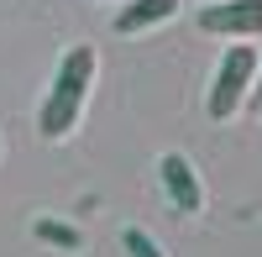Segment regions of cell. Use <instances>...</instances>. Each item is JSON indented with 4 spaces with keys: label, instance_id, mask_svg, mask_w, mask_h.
Returning a JSON list of instances; mask_svg holds the SVG:
<instances>
[{
    "label": "cell",
    "instance_id": "ba28073f",
    "mask_svg": "<svg viewBox=\"0 0 262 257\" xmlns=\"http://www.w3.org/2000/svg\"><path fill=\"white\" fill-rule=\"evenodd\" d=\"M252 105H262V63H257V79H252V95H247Z\"/></svg>",
    "mask_w": 262,
    "mask_h": 257
},
{
    "label": "cell",
    "instance_id": "3957f363",
    "mask_svg": "<svg viewBox=\"0 0 262 257\" xmlns=\"http://www.w3.org/2000/svg\"><path fill=\"white\" fill-rule=\"evenodd\" d=\"M200 32L210 37H262V0H210L200 11Z\"/></svg>",
    "mask_w": 262,
    "mask_h": 257
},
{
    "label": "cell",
    "instance_id": "5b68a950",
    "mask_svg": "<svg viewBox=\"0 0 262 257\" xmlns=\"http://www.w3.org/2000/svg\"><path fill=\"white\" fill-rule=\"evenodd\" d=\"M173 16H179V0H126L116 11V32L137 37V32H152V27H163Z\"/></svg>",
    "mask_w": 262,
    "mask_h": 257
},
{
    "label": "cell",
    "instance_id": "277c9868",
    "mask_svg": "<svg viewBox=\"0 0 262 257\" xmlns=\"http://www.w3.org/2000/svg\"><path fill=\"white\" fill-rule=\"evenodd\" d=\"M158 184H163V195H168V205L179 216H200L205 210V184H200V174H194V163L184 153H163L158 158Z\"/></svg>",
    "mask_w": 262,
    "mask_h": 257
},
{
    "label": "cell",
    "instance_id": "6da1fadb",
    "mask_svg": "<svg viewBox=\"0 0 262 257\" xmlns=\"http://www.w3.org/2000/svg\"><path fill=\"white\" fill-rule=\"evenodd\" d=\"M95 74H100V53L90 42H74V48L58 58L53 84H48V95H42V105H37V132L48 142H63L79 126L84 105H90V90H95Z\"/></svg>",
    "mask_w": 262,
    "mask_h": 257
},
{
    "label": "cell",
    "instance_id": "7a4b0ae2",
    "mask_svg": "<svg viewBox=\"0 0 262 257\" xmlns=\"http://www.w3.org/2000/svg\"><path fill=\"white\" fill-rule=\"evenodd\" d=\"M257 63H262V58H257L252 42H231V48L221 53L215 79H210V95H205V116H210V121H231V116L247 105L252 79H257Z\"/></svg>",
    "mask_w": 262,
    "mask_h": 257
},
{
    "label": "cell",
    "instance_id": "8992f818",
    "mask_svg": "<svg viewBox=\"0 0 262 257\" xmlns=\"http://www.w3.org/2000/svg\"><path fill=\"white\" fill-rule=\"evenodd\" d=\"M32 237H37V242H48V247H58V252H84V231L69 226V221H53V216L32 221Z\"/></svg>",
    "mask_w": 262,
    "mask_h": 257
},
{
    "label": "cell",
    "instance_id": "52a82bcc",
    "mask_svg": "<svg viewBox=\"0 0 262 257\" xmlns=\"http://www.w3.org/2000/svg\"><path fill=\"white\" fill-rule=\"evenodd\" d=\"M121 247H126V257H168L142 226H126V231H121Z\"/></svg>",
    "mask_w": 262,
    "mask_h": 257
}]
</instances>
